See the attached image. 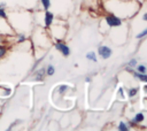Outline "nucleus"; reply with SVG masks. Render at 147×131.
Returning <instances> with one entry per match:
<instances>
[{
	"mask_svg": "<svg viewBox=\"0 0 147 131\" xmlns=\"http://www.w3.org/2000/svg\"><path fill=\"white\" fill-rule=\"evenodd\" d=\"M142 120H144V115H142V114H137L133 121H134V122H141Z\"/></svg>",
	"mask_w": 147,
	"mask_h": 131,
	"instance_id": "nucleus-8",
	"label": "nucleus"
},
{
	"mask_svg": "<svg viewBox=\"0 0 147 131\" xmlns=\"http://www.w3.org/2000/svg\"><path fill=\"white\" fill-rule=\"evenodd\" d=\"M86 57L88 59V60H92V61H96V57H95V54L93 53V52H90V53H87V55H86Z\"/></svg>",
	"mask_w": 147,
	"mask_h": 131,
	"instance_id": "nucleus-7",
	"label": "nucleus"
},
{
	"mask_svg": "<svg viewBox=\"0 0 147 131\" xmlns=\"http://www.w3.org/2000/svg\"><path fill=\"white\" fill-rule=\"evenodd\" d=\"M137 70H138L139 72H145V71H146V68H145V66H138V67H137Z\"/></svg>",
	"mask_w": 147,
	"mask_h": 131,
	"instance_id": "nucleus-13",
	"label": "nucleus"
},
{
	"mask_svg": "<svg viewBox=\"0 0 147 131\" xmlns=\"http://www.w3.org/2000/svg\"><path fill=\"white\" fill-rule=\"evenodd\" d=\"M146 34H147V29H146V30H144L141 33H139V34L137 36V38H142V37H144V36H146Z\"/></svg>",
	"mask_w": 147,
	"mask_h": 131,
	"instance_id": "nucleus-15",
	"label": "nucleus"
},
{
	"mask_svg": "<svg viewBox=\"0 0 147 131\" xmlns=\"http://www.w3.org/2000/svg\"><path fill=\"white\" fill-rule=\"evenodd\" d=\"M118 129L122 130V131H126V130H127V126H126L124 123H121V124L118 125Z\"/></svg>",
	"mask_w": 147,
	"mask_h": 131,
	"instance_id": "nucleus-12",
	"label": "nucleus"
},
{
	"mask_svg": "<svg viewBox=\"0 0 147 131\" xmlns=\"http://www.w3.org/2000/svg\"><path fill=\"white\" fill-rule=\"evenodd\" d=\"M44 75H45V69L38 70L37 74H36V79H37V80H41V79L44 78Z\"/></svg>",
	"mask_w": 147,
	"mask_h": 131,
	"instance_id": "nucleus-5",
	"label": "nucleus"
},
{
	"mask_svg": "<svg viewBox=\"0 0 147 131\" xmlns=\"http://www.w3.org/2000/svg\"><path fill=\"white\" fill-rule=\"evenodd\" d=\"M25 38H24V36H20V41H22V40H24Z\"/></svg>",
	"mask_w": 147,
	"mask_h": 131,
	"instance_id": "nucleus-20",
	"label": "nucleus"
},
{
	"mask_svg": "<svg viewBox=\"0 0 147 131\" xmlns=\"http://www.w3.org/2000/svg\"><path fill=\"white\" fill-rule=\"evenodd\" d=\"M41 2H42V6H44L45 9H47V8L49 7V3H51L49 0H41Z\"/></svg>",
	"mask_w": 147,
	"mask_h": 131,
	"instance_id": "nucleus-10",
	"label": "nucleus"
},
{
	"mask_svg": "<svg viewBox=\"0 0 147 131\" xmlns=\"http://www.w3.org/2000/svg\"><path fill=\"white\" fill-rule=\"evenodd\" d=\"M137 92H138V88H132V90H130V91H129V97H133Z\"/></svg>",
	"mask_w": 147,
	"mask_h": 131,
	"instance_id": "nucleus-11",
	"label": "nucleus"
},
{
	"mask_svg": "<svg viewBox=\"0 0 147 131\" xmlns=\"http://www.w3.org/2000/svg\"><path fill=\"white\" fill-rule=\"evenodd\" d=\"M145 90H146V91H147V85H146V86H145Z\"/></svg>",
	"mask_w": 147,
	"mask_h": 131,
	"instance_id": "nucleus-23",
	"label": "nucleus"
},
{
	"mask_svg": "<svg viewBox=\"0 0 147 131\" xmlns=\"http://www.w3.org/2000/svg\"><path fill=\"white\" fill-rule=\"evenodd\" d=\"M99 55L102 59H108L111 55V49L107 46H101V47H99Z\"/></svg>",
	"mask_w": 147,
	"mask_h": 131,
	"instance_id": "nucleus-2",
	"label": "nucleus"
},
{
	"mask_svg": "<svg viewBox=\"0 0 147 131\" xmlns=\"http://www.w3.org/2000/svg\"><path fill=\"white\" fill-rule=\"evenodd\" d=\"M144 20H145V21H147V14H146V15H144Z\"/></svg>",
	"mask_w": 147,
	"mask_h": 131,
	"instance_id": "nucleus-22",
	"label": "nucleus"
},
{
	"mask_svg": "<svg viewBox=\"0 0 147 131\" xmlns=\"http://www.w3.org/2000/svg\"><path fill=\"white\" fill-rule=\"evenodd\" d=\"M47 74H48L49 76H52V75L54 74V67H53V66H48V68H47Z\"/></svg>",
	"mask_w": 147,
	"mask_h": 131,
	"instance_id": "nucleus-9",
	"label": "nucleus"
},
{
	"mask_svg": "<svg viewBox=\"0 0 147 131\" xmlns=\"http://www.w3.org/2000/svg\"><path fill=\"white\" fill-rule=\"evenodd\" d=\"M134 64H136V60H131V61H130V63H129V66H130V67H132V66H134Z\"/></svg>",
	"mask_w": 147,
	"mask_h": 131,
	"instance_id": "nucleus-18",
	"label": "nucleus"
},
{
	"mask_svg": "<svg viewBox=\"0 0 147 131\" xmlns=\"http://www.w3.org/2000/svg\"><path fill=\"white\" fill-rule=\"evenodd\" d=\"M59 88H60V92H63V91L67 88V85H61Z\"/></svg>",
	"mask_w": 147,
	"mask_h": 131,
	"instance_id": "nucleus-16",
	"label": "nucleus"
},
{
	"mask_svg": "<svg viewBox=\"0 0 147 131\" xmlns=\"http://www.w3.org/2000/svg\"><path fill=\"white\" fill-rule=\"evenodd\" d=\"M5 53H6V48L3 46H0V57H2L5 55Z\"/></svg>",
	"mask_w": 147,
	"mask_h": 131,
	"instance_id": "nucleus-14",
	"label": "nucleus"
},
{
	"mask_svg": "<svg viewBox=\"0 0 147 131\" xmlns=\"http://www.w3.org/2000/svg\"><path fill=\"white\" fill-rule=\"evenodd\" d=\"M5 16H6V14H5L3 9H2V8H0V17H5Z\"/></svg>",
	"mask_w": 147,
	"mask_h": 131,
	"instance_id": "nucleus-17",
	"label": "nucleus"
},
{
	"mask_svg": "<svg viewBox=\"0 0 147 131\" xmlns=\"http://www.w3.org/2000/svg\"><path fill=\"white\" fill-rule=\"evenodd\" d=\"M6 6V3H0V8H3Z\"/></svg>",
	"mask_w": 147,
	"mask_h": 131,
	"instance_id": "nucleus-21",
	"label": "nucleus"
},
{
	"mask_svg": "<svg viewBox=\"0 0 147 131\" xmlns=\"http://www.w3.org/2000/svg\"><path fill=\"white\" fill-rule=\"evenodd\" d=\"M134 77L139 78V79L142 80V82H147V75H145L144 72H141V74H139V72H134Z\"/></svg>",
	"mask_w": 147,
	"mask_h": 131,
	"instance_id": "nucleus-6",
	"label": "nucleus"
},
{
	"mask_svg": "<svg viewBox=\"0 0 147 131\" xmlns=\"http://www.w3.org/2000/svg\"><path fill=\"white\" fill-rule=\"evenodd\" d=\"M106 21H107V23H108L109 26H118V25H121V23H122L118 17L113 16V15L107 16V17H106Z\"/></svg>",
	"mask_w": 147,
	"mask_h": 131,
	"instance_id": "nucleus-1",
	"label": "nucleus"
},
{
	"mask_svg": "<svg viewBox=\"0 0 147 131\" xmlns=\"http://www.w3.org/2000/svg\"><path fill=\"white\" fill-rule=\"evenodd\" d=\"M55 47L64 55V56H68L69 55V53H70V49H69V47L67 46V45H64L63 43H56L55 44Z\"/></svg>",
	"mask_w": 147,
	"mask_h": 131,
	"instance_id": "nucleus-3",
	"label": "nucleus"
},
{
	"mask_svg": "<svg viewBox=\"0 0 147 131\" xmlns=\"http://www.w3.org/2000/svg\"><path fill=\"white\" fill-rule=\"evenodd\" d=\"M52 21H53V14L49 13V11H47L46 15H45V24L48 26V25L52 24Z\"/></svg>",
	"mask_w": 147,
	"mask_h": 131,
	"instance_id": "nucleus-4",
	"label": "nucleus"
},
{
	"mask_svg": "<svg viewBox=\"0 0 147 131\" xmlns=\"http://www.w3.org/2000/svg\"><path fill=\"white\" fill-rule=\"evenodd\" d=\"M119 93H121V95H122V97H124V94H123V90H122V87H119Z\"/></svg>",
	"mask_w": 147,
	"mask_h": 131,
	"instance_id": "nucleus-19",
	"label": "nucleus"
}]
</instances>
